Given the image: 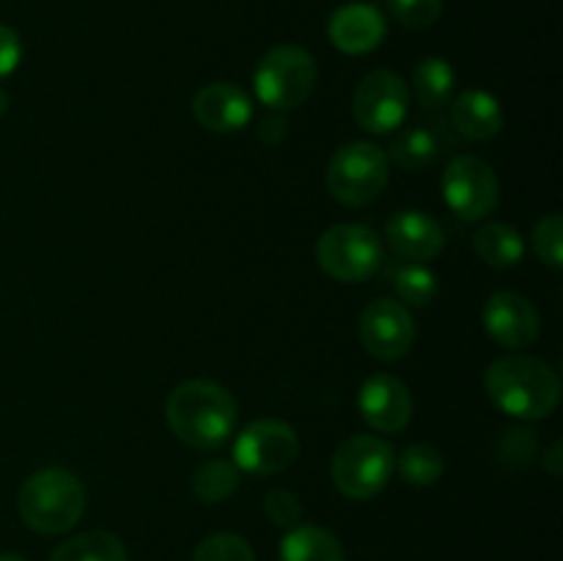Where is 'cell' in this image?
Masks as SVG:
<instances>
[{
	"label": "cell",
	"instance_id": "8",
	"mask_svg": "<svg viewBox=\"0 0 563 561\" xmlns=\"http://www.w3.org/2000/svg\"><path fill=\"white\" fill-rule=\"evenodd\" d=\"M443 196L451 212L462 220H484L500 201V182L489 163L476 154H462L449 163L443 174Z\"/></svg>",
	"mask_w": 563,
	"mask_h": 561
},
{
	"label": "cell",
	"instance_id": "33",
	"mask_svg": "<svg viewBox=\"0 0 563 561\" xmlns=\"http://www.w3.org/2000/svg\"><path fill=\"white\" fill-rule=\"evenodd\" d=\"M286 121L284 119H264L262 127H258V135H267V132H278V138H284Z\"/></svg>",
	"mask_w": 563,
	"mask_h": 561
},
{
	"label": "cell",
	"instance_id": "30",
	"mask_svg": "<svg viewBox=\"0 0 563 561\" xmlns=\"http://www.w3.org/2000/svg\"><path fill=\"white\" fill-rule=\"evenodd\" d=\"M264 512H267L269 520L280 528H295L300 526V517H302V506L300 498L295 493L284 487H275L269 490L267 498H264Z\"/></svg>",
	"mask_w": 563,
	"mask_h": 561
},
{
	"label": "cell",
	"instance_id": "13",
	"mask_svg": "<svg viewBox=\"0 0 563 561\" xmlns=\"http://www.w3.org/2000/svg\"><path fill=\"white\" fill-rule=\"evenodd\" d=\"M357 407H361L363 421L385 435L401 432L412 418L410 391L394 374H372L361 385Z\"/></svg>",
	"mask_w": 563,
	"mask_h": 561
},
{
	"label": "cell",
	"instance_id": "22",
	"mask_svg": "<svg viewBox=\"0 0 563 561\" xmlns=\"http://www.w3.org/2000/svg\"><path fill=\"white\" fill-rule=\"evenodd\" d=\"M49 561H126V548L115 534L88 531L60 542Z\"/></svg>",
	"mask_w": 563,
	"mask_h": 561
},
{
	"label": "cell",
	"instance_id": "2",
	"mask_svg": "<svg viewBox=\"0 0 563 561\" xmlns=\"http://www.w3.org/2000/svg\"><path fill=\"white\" fill-rule=\"evenodd\" d=\"M484 388L493 405L520 421L548 418L561 402V377L539 358H500L487 369Z\"/></svg>",
	"mask_w": 563,
	"mask_h": 561
},
{
	"label": "cell",
	"instance_id": "23",
	"mask_svg": "<svg viewBox=\"0 0 563 561\" xmlns=\"http://www.w3.org/2000/svg\"><path fill=\"white\" fill-rule=\"evenodd\" d=\"M396 468H399L401 479L412 487H432L440 482L445 471L443 454L429 443H412L396 457Z\"/></svg>",
	"mask_w": 563,
	"mask_h": 561
},
{
	"label": "cell",
	"instance_id": "3",
	"mask_svg": "<svg viewBox=\"0 0 563 561\" xmlns=\"http://www.w3.org/2000/svg\"><path fill=\"white\" fill-rule=\"evenodd\" d=\"M16 509L31 531L53 537L80 522L86 512V487L75 473L64 468L31 473L16 495Z\"/></svg>",
	"mask_w": 563,
	"mask_h": 561
},
{
	"label": "cell",
	"instance_id": "34",
	"mask_svg": "<svg viewBox=\"0 0 563 561\" xmlns=\"http://www.w3.org/2000/svg\"><path fill=\"white\" fill-rule=\"evenodd\" d=\"M5 110H9V94H5L3 88H0V116H3Z\"/></svg>",
	"mask_w": 563,
	"mask_h": 561
},
{
	"label": "cell",
	"instance_id": "12",
	"mask_svg": "<svg viewBox=\"0 0 563 561\" xmlns=\"http://www.w3.org/2000/svg\"><path fill=\"white\" fill-rule=\"evenodd\" d=\"M484 330L489 339L498 341L506 350H522L531 346L539 339V311L528 297L517 295V292H498L484 306Z\"/></svg>",
	"mask_w": 563,
	"mask_h": 561
},
{
	"label": "cell",
	"instance_id": "14",
	"mask_svg": "<svg viewBox=\"0 0 563 561\" xmlns=\"http://www.w3.org/2000/svg\"><path fill=\"white\" fill-rule=\"evenodd\" d=\"M385 237L388 245L394 248L399 256L412 258V262H429L438 258L445 245V231L432 215L421 212V209H401L385 226Z\"/></svg>",
	"mask_w": 563,
	"mask_h": 561
},
{
	"label": "cell",
	"instance_id": "31",
	"mask_svg": "<svg viewBox=\"0 0 563 561\" xmlns=\"http://www.w3.org/2000/svg\"><path fill=\"white\" fill-rule=\"evenodd\" d=\"M20 58H22V42L20 36H16V31L9 25H0V80L9 77L11 72L20 66Z\"/></svg>",
	"mask_w": 563,
	"mask_h": 561
},
{
	"label": "cell",
	"instance_id": "20",
	"mask_svg": "<svg viewBox=\"0 0 563 561\" xmlns=\"http://www.w3.org/2000/svg\"><path fill=\"white\" fill-rule=\"evenodd\" d=\"M440 141L427 127H407L390 141L385 157L399 165L401 170H423L438 160Z\"/></svg>",
	"mask_w": 563,
	"mask_h": 561
},
{
	"label": "cell",
	"instance_id": "10",
	"mask_svg": "<svg viewBox=\"0 0 563 561\" xmlns=\"http://www.w3.org/2000/svg\"><path fill=\"white\" fill-rule=\"evenodd\" d=\"M410 108L407 82L390 69H374L361 80L355 91V121L372 135H388L405 124Z\"/></svg>",
	"mask_w": 563,
	"mask_h": 561
},
{
	"label": "cell",
	"instance_id": "26",
	"mask_svg": "<svg viewBox=\"0 0 563 561\" xmlns=\"http://www.w3.org/2000/svg\"><path fill=\"white\" fill-rule=\"evenodd\" d=\"M537 435L526 427L506 429L500 435V440L495 443V454H498V462L504 468H511V471H520V468H528L537 457Z\"/></svg>",
	"mask_w": 563,
	"mask_h": 561
},
{
	"label": "cell",
	"instance_id": "19",
	"mask_svg": "<svg viewBox=\"0 0 563 561\" xmlns=\"http://www.w3.org/2000/svg\"><path fill=\"white\" fill-rule=\"evenodd\" d=\"M473 251L489 267L509 270L522 262L526 242H522L520 231L511 229L509 223H487L473 237Z\"/></svg>",
	"mask_w": 563,
	"mask_h": 561
},
{
	"label": "cell",
	"instance_id": "21",
	"mask_svg": "<svg viewBox=\"0 0 563 561\" xmlns=\"http://www.w3.org/2000/svg\"><path fill=\"white\" fill-rule=\"evenodd\" d=\"M454 66L438 55L418 61L416 69H412V91L423 108H440V105L449 102L451 94H454Z\"/></svg>",
	"mask_w": 563,
	"mask_h": 561
},
{
	"label": "cell",
	"instance_id": "15",
	"mask_svg": "<svg viewBox=\"0 0 563 561\" xmlns=\"http://www.w3.org/2000/svg\"><path fill=\"white\" fill-rule=\"evenodd\" d=\"M192 113L203 130L236 132L253 119V105L234 82H209L192 99Z\"/></svg>",
	"mask_w": 563,
	"mask_h": 561
},
{
	"label": "cell",
	"instance_id": "17",
	"mask_svg": "<svg viewBox=\"0 0 563 561\" xmlns=\"http://www.w3.org/2000/svg\"><path fill=\"white\" fill-rule=\"evenodd\" d=\"M451 124L467 141H493L504 130V108L487 91H462L451 105Z\"/></svg>",
	"mask_w": 563,
	"mask_h": 561
},
{
	"label": "cell",
	"instance_id": "6",
	"mask_svg": "<svg viewBox=\"0 0 563 561\" xmlns=\"http://www.w3.org/2000/svg\"><path fill=\"white\" fill-rule=\"evenodd\" d=\"M317 264L341 284H361L383 267V240L361 223H339L317 242Z\"/></svg>",
	"mask_w": 563,
	"mask_h": 561
},
{
	"label": "cell",
	"instance_id": "1",
	"mask_svg": "<svg viewBox=\"0 0 563 561\" xmlns=\"http://www.w3.org/2000/svg\"><path fill=\"white\" fill-rule=\"evenodd\" d=\"M165 421L181 443L192 449H218L236 424V402L212 380H187L165 399Z\"/></svg>",
	"mask_w": 563,
	"mask_h": 561
},
{
	"label": "cell",
	"instance_id": "25",
	"mask_svg": "<svg viewBox=\"0 0 563 561\" xmlns=\"http://www.w3.org/2000/svg\"><path fill=\"white\" fill-rule=\"evenodd\" d=\"M394 286L396 292H399L401 300L410 302V306L416 308L429 306V302L438 297L440 289L438 275H434L432 270L421 267V264H407V267H401L399 273H396Z\"/></svg>",
	"mask_w": 563,
	"mask_h": 561
},
{
	"label": "cell",
	"instance_id": "11",
	"mask_svg": "<svg viewBox=\"0 0 563 561\" xmlns=\"http://www.w3.org/2000/svg\"><path fill=\"white\" fill-rule=\"evenodd\" d=\"M416 322L401 302L374 300L361 314V344L379 361H399L412 350Z\"/></svg>",
	"mask_w": 563,
	"mask_h": 561
},
{
	"label": "cell",
	"instance_id": "7",
	"mask_svg": "<svg viewBox=\"0 0 563 561\" xmlns=\"http://www.w3.org/2000/svg\"><path fill=\"white\" fill-rule=\"evenodd\" d=\"M388 157L379 146L355 141L341 146L328 165L330 196L346 207H366L388 187Z\"/></svg>",
	"mask_w": 563,
	"mask_h": 561
},
{
	"label": "cell",
	"instance_id": "27",
	"mask_svg": "<svg viewBox=\"0 0 563 561\" xmlns=\"http://www.w3.org/2000/svg\"><path fill=\"white\" fill-rule=\"evenodd\" d=\"M190 561H256V556L236 534H214L198 544Z\"/></svg>",
	"mask_w": 563,
	"mask_h": 561
},
{
	"label": "cell",
	"instance_id": "29",
	"mask_svg": "<svg viewBox=\"0 0 563 561\" xmlns=\"http://www.w3.org/2000/svg\"><path fill=\"white\" fill-rule=\"evenodd\" d=\"M533 251L550 267H563V220L561 215H548L533 226Z\"/></svg>",
	"mask_w": 563,
	"mask_h": 561
},
{
	"label": "cell",
	"instance_id": "24",
	"mask_svg": "<svg viewBox=\"0 0 563 561\" xmlns=\"http://www.w3.org/2000/svg\"><path fill=\"white\" fill-rule=\"evenodd\" d=\"M236 487H240V468L234 462L209 460L192 476V493L203 504H220V501L231 498Z\"/></svg>",
	"mask_w": 563,
	"mask_h": 561
},
{
	"label": "cell",
	"instance_id": "28",
	"mask_svg": "<svg viewBox=\"0 0 563 561\" xmlns=\"http://www.w3.org/2000/svg\"><path fill=\"white\" fill-rule=\"evenodd\" d=\"M385 6L399 25L416 28V31L434 25L443 14V0H385Z\"/></svg>",
	"mask_w": 563,
	"mask_h": 561
},
{
	"label": "cell",
	"instance_id": "4",
	"mask_svg": "<svg viewBox=\"0 0 563 561\" xmlns=\"http://www.w3.org/2000/svg\"><path fill=\"white\" fill-rule=\"evenodd\" d=\"M317 61L308 50L297 44H278L258 61L253 72V86L262 105H267L275 113L295 110L311 97L317 86Z\"/></svg>",
	"mask_w": 563,
	"mask_h": 561
},
{
	"label": "cell",
	"instance_id": "9",
	"mask_svg": "<svg viewBox=\"0 0 563 561\" xmlns=\"http://www.w3.org/2000/svg\"><path fill=\"white\" fill-rule=\"evenodd\" d=\"M300 454L297 432L278 418H262L242 429L234 443V465L253 476H273L286 471Z\"/></svg>",
	"mask_w": 563,
	"mask_h": 561
},
{
	"label": "cell",
	"instance_id": "18",
	"mask_svg": "<svg viewBox=\"0 0 563 561\" xmlns=\"http://www.w3.org/2000/svg\"><path fill=\"white\" fill-rule=\"evenodd\" d=\"M280 561H344V548L322 526H295L280 542Z\"/></svg>",
	"mask_w": 563,
	"mask_h": 561
},
{
	"label": "cell",
	"instance_id": "35",
	"mask_svg": "<svg viewBox=\"0 0 563 561\" xmlns=\"http://www.w3.org/2000/svg\"><path fill=\"white\" fill-rule=\"evenodd\" d=\"M0 561H25V559L16 553H0Z\"/></svg>",
	"mask_w": 563,
	"mask_h": 561
},
{
	"label": "cell",
	"instance_id": "32",
	"mask_svg": "<svg viewBox=\"0 0 563 561\" xmlns=\"http://www.w3.org/2000/svg\"><path fill=\"white\" fill-rule=\"evenodd\" d=\"M561 462H563L561 440H555V443H550V449L542 454V468H548V471L553 473V476H561V471H563Z\"/></svg>",
	"mask_w": 563,
	"mask_h": 561
},
{
	"label": "cell",
	"instance_id": "16",
	"mask_svg": "<svg viewBox=\"0 0 563 561\" xmlns=\"http://www.w3.org/2000/svg\"><path fill=\"white\" fill-rule=\"evenodd\" d=\"M328 36L341 53L363 55L372 53L385 38V16L377 6L350 3L341 6L328 22Z\"/></svg>",
	"mask_w": 563,
	"mask_h": 561
},
{
	"label": "cell",
	"instance_id": "5",
	"mask_svg": "<svg viewBox=\"0 0 563 561\" xmlns=\"http://www.w3.org/2000/svg\"><path fill=\"white\" fill-rule=\"evenodd\" d=\"M396 468V451L374 435H352L333 454V484L352 501H368L383 493Z\"/></svg>",
	"mask_w": 563,
	"mask_h": 561
}]
</instances>
